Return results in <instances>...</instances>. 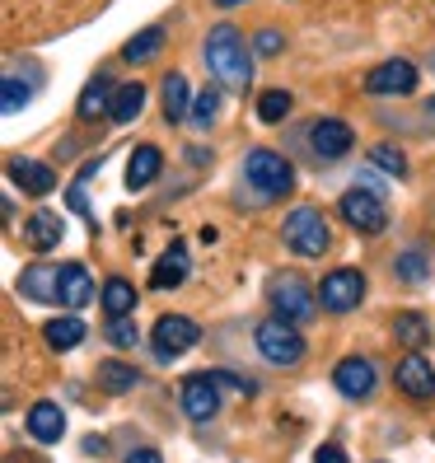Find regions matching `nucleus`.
Returning <instances> with one entry per match:
<instances>
[{
  "mask_svg": "<svg viewBox=\"0 0 435 463\" xmlns=\"http://www.w3.org/2000/svg\"><path fill=\"white\" fill-rule=\"evenodd\" d=\"M243 178H249L262 197H286L290 187H295L290 159H281L277 150H253L249 159H243Z\"/></svg>",
  "mask_w": 435,
  "mask_h": 463,
  "instance_id": "obj_3",
  "label": "nucleus"
},
{
  "mask_svg": "<svg viewBox=\"0 0 435 463\" xmlns=\"http://www.w3.org/2000/svg\"><path fill=\"white\" fill-rule=\"evenodd\" d=\"M333 379H337V389H342L346 398H370V393H374V365L361 361V356H346Z\"/></svg>",
  "mask_w": 435,
  "mask_h": 463,
  "instance_id": "obj_15",
  "label": "nucleus"
},
{
  "mask_svg": "<svg viewBox=\"0 0 435 463\" xmlns=\"http://www.w3.org/2000/svg\"><path fill=\"white\" fill-rule=\"evenodd\" d=\"M393 328H398V342H407V346H421V342L430 337L421 314H398V323H393Z\"/></svg>",
  "mask_w": 435,
  "mask_h": 463,
  "instance_id": "obj_30",
  "label": "nucleus"
},
{
  "mask_svg": "<svg viewBox=\"0 0 435 463\" xmlns=\"http://www.w3.org/2000/svg\"><path fill=\"white\" fill-rule=\"evenodd\" d=\"M361 295H365V277L356 267H337L323 277L318 286V305L328 309V314H346V309H356L361 305Z\"/></svg>",
  "mask_w": 435,
  "mask_h": 463,
  "instance_id": "obj_5",
  "label": "nucleus"
},
{
  "mask_svg": "<svg viewBox=\"0 0 435 463\" xmlns=\"http://www.w3.org/2000/svg\"><path fill=\"white\" fill-rule=\"evenodd\" d=\"M426 122H430V127H435V94H430V99H426Z\"/></svg>",
  "mask_w": 435,
  "mask_h": 463,
  "instance_id": "obj_38",
  "label": "nucleus"
},
{
  "mask_svg": "<svg viewBox=\"0 0 435 463\" xmlns=\"http://www.w3.org/2000/svg\"><path fill=\"white\" fill-rule=\"evenodd\" d=\"M197 337H202V328H197L187 314H165V318L155 323V351H159L165 361H169V356H183L187 346H197Z\"/></svg>",
  "mask_w": 435,
  "mask_h": 463,
  "instance_id": "obj_7",
  "label": "nucleus"
},
{
  "mask_svg": "<svg viewBox=\"0 0 435 463\" xmlns=\"http://www.w3.org/2000/svg\"><path fill=\"white\" fill-rule=\"evenodd\" d=\"M262 57H271V52H281V33L277 29H267V33H258V43H253Z\"/></svg>",
  "mask_w": 435,
  "mask_h": 463,
  "instance_id": "obj_35",
  "label": "nucleus"
},
{
  "mask_svg": "<svg viewBox=\"0 0 435 463\" xmlns=\"http://www.w3.org/2000/svg\"><path fill=\"white\" fill-rule=\"evenodd\" d=\"M108 342L113 346H136V328L127 318H113V328H108Z\"/></svg>",
  "mask_w": 435,
  "mask_h": 463,
  "instance_id": "obj_33",
  "label": "nucleus"
},
{
  "mask_svg": "<svg viewBox=\"0 0 435 463\" xmlns=\"http://www.w3.org/2000/svg\"><path fill=\"white\" fill-rule=\"evenodd\" d=\"M206 71L221 80L225 90H249L253 66H249V52H243V38H239L234 24L211 29V38H206Z\"/></svg>",
  "mask_w": 435,
  "mask_h": 463,
  "instance_id": "obj_1",
  "label": "nucleus"
},
{
  "mask_svg": "<svg viewBox=\"0 0 435 463\" xmlns=\"http://www.w3.org/2000/svg\"><path fill=\"white\" fill-rule=\"evenodd\" d=\"M187 267H193V262H187V249H183V243H174V249L155 262L150 286H155V290H174V286H183V281H187Z\"/></svg>",
  "mask_w": 435,
  "mask_h": 463,
  "instance_id": "obj_18",
  "label": "nucleus"
},
{
  "mask_svg": "<svg viewBox=\"0 0 435 463\" xmlns=\"http://www.w3.org/2000/svg\"><path fill=\"white\" fill-rule=\"evenodd\" d=\"M10 178L24 187V193H33V197L57 193V174H52L47 165H38V159H10Z\"/></svg>",
  "mask_w": 435,
  "mask_h": 463,
  "instance_id": "obj_16",
  "label": "nucleus"
},
{
  "mask_svg": "<svg viewBox=\"0 0 435 463\" xmlns=\"http://www.w3.org/2000/svg\"><path fill=\"white\" fill-rule=\"evenodd\" d=\"M178 402H183V412L193 421H211L215 412H221V389H215L211 374H193V379H183Z\"/></svg>",
  "mask_w": 435,
  "mask_h": 463,
  "instance_id": "obj_8",
  "label": "nucleus"
},
{
  "mask_svg": "<svg viewBox=\"0 0 435 463\" xmlns=\"http://www.w3.org/2000/svg\"><path fill=\"white\" fill-rule=\"evenodd\" d=\"M342 215L351 225H356L361 234H379L389 225V211H384V202H379L374 193H361V187H351V193L342 197Z\"/></svg>",
  "mask_w": 435,
  "mask_h": 463,
  "instance_id": "obj_9",
  "label": "nucleus"
},
{
  "mask_svg": "<svg viewBox=\"0 0 435 463\" xmlns=\"http://www.w3.org/2000/svg\"><path fill=\"white\" fill-rule=\"evenodd\" d=\"M351 127L346 122H337V118H318L314 127H309V150L318 155V159H342L346 150H351Z\"/></svg>",
  "mask_w": 435,
  "mask_h": 463,
  "instance_id": "obj_10",
  "label": "nucleus"
},
{
  "mask_svg": "<svg viewBox=\"0 0 435 463\" xmlns=\"http://www.w3.org/2000/svg\"><path fill=\"white\" fill-rule=\"evenodd\" d=\"M290 113V94L286 90H267L262 99H258V118L262 122H281Z\"/></svg>",
  "mask_w": 435,
  "mask_h": 463,
  "instance_id": "obj_28",
  "label": "nucleus"
},
{
  "mask_svg": "<svg viewBox=\"0 0 435 463\" xmlns=\"http://www.w3.org/2000/svg\"><path fill=\"white\" fill-rule=\"evenodd\" d=\"M271 309H277V318H286V323H305L314 314V290L300 277H281L277 286H271Z\"/></svg>",
  "mask_w": 435,
  "mask_h": 463,
  "instance_id": "obj_6",
  "label": "nucleus"
},
{
  "mask_svg": "<svg viewBox=\"0 0 435 463\" xmlns=\"http://www.w3.org/2000/svg\"><path fill=\"white\" fill-rule=\"evenodd\" d=\"M314 463H346V454H342L337 445H323V449L314 454Z\"/></svg>",
  "mask_w": 435,
  "mask_h": 463,
  "instance_id": "obj_36",
  "label": "nucleus"
},
{
  "mask_svg": "<svg viewBox=\"0 0 435 463\" xmlns=\"http://www.w3.org/2000/svg\"><path fill=\"white\" fill-rule=\"evenodd\" d=\"M61 430H66V417H61L57 402H33V407H29V435H33V440L57 445Z\"/></svg>",
  "mask_w": 435,
  "mask_h": 463,
  "instance_id": "obj_17",
  "label": "nucleus"
},
{
  "mask_svg": "<svg viewBox=\"0 0 435 463\" xmlns=\"http://www.w3.org/2000/svg\"><path fill=\"white\" fill-rule=\"evenodd\" d=\"M215 113H221V90H202V94L193 99V122H197V127H211Z\"/></svg>",
  "mask_w": 435,
  "mask_h": 463,
  "instance_id": "obj_31",
  "label": "nucleus"
},
{
  "mask_svg": "<svg viewBox=\"0 0 435 463\" xmlns=\"http://www.w3.org/2000/svg\"><path fill=\"white\" fill-rule=\"evenodd\" d=\"M43 337H47V346H52V351H71V346L85 342V318H75V314L52 318L47 328H43Z\"/></svg>",
  "mask_w": 435,
  "mask_h": 463,
  "instance_id": "obj_21",
  "label": "nucleus"
},
{
  "mask_svg": "<svg viewBox=\"0 0 435 463\" xmlns=\"http://www.w3.org/2000/svg\"><path fill=\"white\" fill-rule=\"evenodd\" d=\"M370 165L384 169V174H393V178H402V174H407V155L393 150V146H374V150H370Z\"/></svg>",
  "mask_w": 435,
  "mask_h": 463,
  "instance_id": "obj_29",
  "label": "nucleus"
},
{
  "mask_svg": "<svg viewBox=\"0 0 435 463\" xmlns=\"http://www.w3.org/2000/svg\"><path fill=\"white\" fill-rule=\"evenodd\" d=\"M159 169H165V155H159L155 146H141L127 159V187H131V193H136V187H150L159 178Z\"/></svg>",
  "mask_w": 435,
  "mask_h": 463,
  "instance_id": "obj_19",
  "label": "nucleus"
},
{
  "mask_svg": "<svg viewBox=\"0 0 435 463\" xmlns=\"http://www.w3.org/2000/svg\"><path fill=\"white\" fill-rule=\"evenodd\" d=\"M0 103H5V113H19V108L29 103V85H19L14 75H5V85H0Z\"/></svg>",
  "mask_w": 435,
  "mask_h": 463,
  "instance_id": "obj_32",
  "label": "nucleus"
},
{
  "mask_svg": "<svg viewBox=\"0 0 435 463\" xmlns=\"http://www.w3.org/2000/svg\"><path fill=\"white\" fill-rule=\"evenodd\" d=\"M165 118H169V122L193 118V94H187V80H183V75H169V80H165Z\"/></svg>",
  "mask_w": 435,
  "mask_h": 463,
  "instance_id": "obj_23",
  "label": "nucleus"
},
{
  "mask_svg": "<svg viewBox=\"0 0 435 463\" xmlns=\"http://www.w3.org/2000/svg\"><path fill=\"white\" fill-rule=\"evenodd\" d=\"M80 122H94L99 113H113V85H108V80L99 75V80H90L85 85V94H80Z\"/></svg>",
  "mask_w": 435,
  "mask_h": 463,
  "instance_id": "obj_22",
  "label": "nucleus"
},
{
  "mask_svg": "<svg viewBox=\"0 0 435 463\" xmlns=\"http://www.w3.org/2000/svg\"><path fill=\"white\" fill-rule=\"evenodd\" d=\"M159 47H165V29H141V33H136V38H127V47H122V57H127V61H136V66H141V61H150V57H155Z\"/></svg>",
  "mask_w": 435,
  "mask_h": 463,
  "instance_id": "obj_26",
  "label": "nucleus"
},
{
  "mask_svg": "<svg viewBox=\"0 0 435 463\" xmlns=\"http://www.w3.org/2000/svg\"><path fill=\"white\" fill-rule=\"evenodd\" d=\"M127 463H165V458H159L155 449H131V454H127Z\"/></svg>",
  "mask_w": 435,
  "mask_h": 463,
  "instance_id": "obj_37",
  "label": "nucleus"
},
{
  "mask_svg": "<svg viewBox=\"0 0 435 463\" xmlns=\"http://www.w3.org/2000/svg\"><path fill=\"white\" fill-rule=\"evenodd\" d=\"M19 290L29 295V299H38V305H47V299H57V295H61V267H52V262L24 267Z\"/></svg>",
  "mask_w": 435,
  "mask_h": 463,
  "instance_id": "obj_14",
  "label": "nucleus"
},
{
  "mask_svg": "<svg viewBox=\"0 0 435 463\" xmlns=\"http://www.w3.org/2000/svg\"><path fill=\"white\" fill-rule=\"evenodd\" d=\"M286 243L300 258H323V253H328V243H333V230H328V221H323L314 206H295L286 215Z\"/></svg>",
  "mask_w": 435,
  "mask_h": 463,
  "instance_id": "obj_2",
  "label": "nucleus"
},
{
  "mask_svg": "<svg viewBox=\"0 0 435 463\" xmlns=\"http://www.w3.org/2000/svg\"><path fill=\"white\" fill-rule=\"evenodd\" d=\"M24 243H29L33 253H52L61 243V215L57 211H33L29 221H24Z\"/></svg>",
  "mask_w": 435,
  "mask_h": 463,
  "instance_id": "obj_13",
  "label": "nucleus"
},
{
  "mask_svg": "<svg viewBox=\"0 0 435 463\" xmlns=\"http://www.w3.org/2000/svg\"><path fill=\"white\" fill-rule=\"evenodd\" d=\"M215 5H243V0H215Z\"/></svg>",
  "mask_w": 435,
  "mask_h": 463,
  "instance_id": "obj_39",
  "label": "nucleus"
},
{
  "mask_svg": "<svg viewBox=\"0 0 435 463\" xmlns=\"http://www.w3.org/2000/svg\"><path fill=\"white\" fill-rule=\"evenodd\" d=\"M103 309L113 314V318H127V314L136 309V286L122 281V277H113V281L103 286Z\"/></svg>",
  "mask_w": 435,
  "mask_h": 463,
  "instance_id": "obj_24",
  "label": "nucleus"
},
{
  "mask_svg": "<svg viewBox=\"0 0 435 463\" xmlns=\"http://www.w3.org/2000/svg\"><path fill=\"white\" fill-rule=\"evenodd\" d=\"M398 389H402L407 398H417V402L435 398V365H430L426 356H407V361L398 365Z\"/></svg>",
  "mask_w": 435,
  "mask_h": 463,
  "instance_id": "obj_12",
  "label": "nucleus"
},
{
  "mask_svg": "<svg viewBox=\"0 0 435 463\" xmlns=\"http://www.w3.org/2000/svg\"><path fill=\"white\" fill-rule=\"evenodd\" d=\"M365 90L370 94H412L417 90V66L412 61H384V66H374L365 75Z\"/></svg>",
  "mask_w": 435,
  "mask_h": 463,
  "instance_id": "obj_11",
  "label": "nucleus"
},
{
  "mask_svg": "<svg viewBox=\"0 0 435 463\" xmlns=\"http://www.w3.org/2000/svg\"><path fill=\"white\" fill-rule=\"evenodd\" d=\"M61 299H66L71 309H85L90 299H94V281H90L85 267H75V262L61 267Z\"/></svg>",
  "mask_w": 435,
  "mask_h": 463,
  "instance_id": "obj_20",
  "label": "nucleus"
},
{
  "mask_svg": "<svg viewBox=\"0 0 435 463\" xmlns=\"http://www.w3.org/2000/svg\"><path fill=\"white\" fill-rule=\"evenodd\" d=\"M258 351L271 365H300L305 361V337L295 333V323L286 318H267L258 328Z\"/></svg>",
  "mask_w": 435,
  "mask_h": 463,
  "instance_id": "obj_4",
  "label": "nucleus"
},
{
  "mask_svg": "<svg viewBox=\"0 0 435 463\" xmlns=\"http://www.w3.org/2000/svg\"><path fill=\"white\" fill-rule=\"evenodd\" d=\"M99 384H103L108 393H127V389H136V365L103 361V365H99Z\"/></svg>",
  "mask_w": 435,
  "mask_h": 463,
  "instance_id": "obj_27",
  "label": "nucleus"
},
{
  "mask_svg": "<svg viewBox=\"0 0 435 463\" xmlns=\"http://www.w3.org/2000/svg\"><path fill=\"white\" fill-rule=\"evenodd\" d=\"M398 271H402V277H407V281H417V277H421V271H426V258H421V253H407V258L398 262Z\"/></svg>",
  "mask_w": 435,
  "mask_h": 463,
  "instance_id": "obj_34",
  "label": "nucleus"
},
{
  "mask_svg": "<svg viewBox=\"0 0 435 463\" xmlns=\"http://www.w3.org/2000/svg\"><path fill=\"white\" fill-rule=\"evenodd\" d=\"M141 108H146V90L141 85H122L113 94V113H108V118H113V122H136V118H141Z\"/></svg>",
  "mask_w": 435,
  "mask_h": 463,
  "instance_id": "obj_25",
  "label": "nucleus"
}]
</instances>
